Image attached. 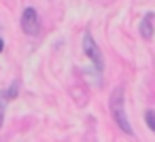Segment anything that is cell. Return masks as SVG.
Returning <instances> with one entry per match:
<instances>
[{"label": "cell", "mask_w": 155, "mask_h": 142, "mask_svg": "<svg viewBox=\"0 0 155 142\" xmlns=\"http://www.w3.org/2000/svg\"><path fill=\"white\" fill-rule=\"evenodd\" d=\"M21 28L28 36H36L41 32V19H38V13L36 9L28 7L24 13H21Z\"/></svg>", "instance_id": "3"}, {"label": "cell", "mask_w": 155, "mask_h": 142, "mask_svg": "<svg viewBox=\"0 0 155 142\" xmlns=\"http://www.w3.org/2000/svg\"><path fill=\"white\" fill-rule=\"evenodd\" d=\"M153 13H147L144 15V19L140 21V34H142V38H153Z\"/></svg>", "instance_id": "4"}, {"label": "cell", "mask_w": 155, "mask_h": 142, "mask_svg": "<svg viewBox=\"0 0 155 142\" xmlns=\"http://www.w3.org/2000/svg\"><path fill=\"white\" fill-rule=\"evenodd\" d=\"M2 117H5V104L0 100V125H2Z\"/></svg>", "instance_id": "7"}, {"label": "cell", "mask_w": 155, "mask_h": 142, "mask_svg": "<svg viewBox=\"0 0 155 142\" xmlns=\"http://www.w3.org/2000/svg\"><path fill=\"white\" fill-rule=\"evenodd\" d=\"M108 106H110V115L115 119V123L121 127L123 134L127 136H134V129L127 121V115H125V102H123V89L117 87L113 93H110V100H108Z\"/></svg>", "instance_id": "1"}, {"label": "cell", "mask_w": 155, "mask_h": 142, "mask_svg": "<svg viewBox=\"0 0 155 142\" xmlns=\"http://www.w3.org/2000/svg\"><path fill=\"white\" fill-rule=\"evenodd\" d=\"M2 49H5V40L0 38V53H2Z\"/></svg>", "instance_id": "8"}, {"label": "cell", "mask_w": 155, "mask_h": 142, "mask_svg": "<svg viewBox=\"0 0 155 142\" xmlns=\"http://www.w3.org/2000/svg\"><path fill=\"white\" fill-rule=\"evenodd\" d=\"M17 93H19V81H15V83L9 87V91H7V93H2V100H15V98H17Z\"/></svg>", "instance_id": "5"}, {"label": "cell", "mask_w": 155, "mask_h": 142, "mask_svg": "<svg viewBox=\"0 0 155 142\" xmlns=\"http://www.w3.org/2000/svg\"><path fill=\"white\" fill-rule=\"evenodd\" d=\"M83 51H85V55L94 62L96 72H98V74H102V70H104V60H102V53H100L98 45L94 43L91 34H85V36H83Z\"/></svg>", "instance_id": "2"}, {"label": "cell", "mask_w": 155, "mask_h": 142, "mask_svg": "<svg viewBox=\"0 0 155 142\" xmlns=\"http://www.w3.org/2000/svg\"><path fill=\"white\" fill-rule=\"evenodd\" d=\"M144 119H147V125L151 131H155V110H147L144 112Z\"/></svg>", "instance_id": "6"}]
</instances>
